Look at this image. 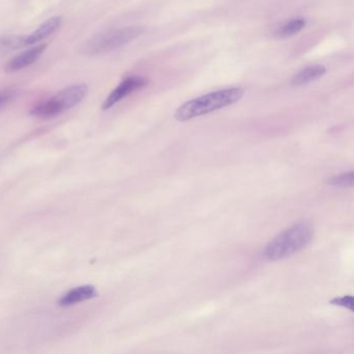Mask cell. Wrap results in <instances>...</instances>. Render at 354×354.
Here are the masks:
<instances>
[{"mask_svg":"<svg viewBox=\"0 0 354 354\" xmlns=\"http://www.w3.org/2000/svg\"><path fill=\"white\" fill-rule=\"evenodd\" d=\"M327 184L335 186V187H352V185H353V171H350L348 173H343L341 175L329 178L327 180Z\"/></svg>","mask_w":354,"mask_h":354,"instance_id":"obj_12","label":"cell"},{"mask_svg":"<svg viewBox=\"0 0 354 354\" xmlns=\"http://www.w3.org/2000/svg\"><path fill=\"white\" fill-rule=\"evenodd\" d=\"M325 73H326V68L324 66H308V67L304 68L294 76L293 80H292V84L297 86H306V84L320 80L323 75H325Z\"/></svg>","mask_w":354,"mask_h":354,"instance_id":"obj_9","label":"cell"},{"mask_svg":"<svg viewBox=\"0 0 354 354\" xmlns=\"http://www.w3.org/2000/svg\"><path fill=\"white\" fill-rule=\"evenodd\" d=\"M88 88L86 84H74L57 93L53 98L35 106L30 111V115L40 119L57 117L64 111H69L80 104L88 95Z\"/></svg>","mask_w":354,"mask_h":354,"instance_id":"obj_3","label":"cell"},{"mask_svg":"<svg viewBox=\"0 0 354 354\" xmlns=\"http://www.w3.org/2000/svg\"><path fill=\"white\" fill-rule=\"evenodd\" d=\"M62 21H63L62 17L55 16V17L50 18L44 24H41L32 34L28 35V37H24V47L41 42V41L45 40L51 35L55 34L59 30V26H62Z\"/></svg>","mask_w":354,"mask_h":354,"instance_id":"obj_8","label":"cell"},{"mask_svg":"<svg viewBox=\"0 0 354 354\" xmlns=\"http://www.w3.org/2000/svg\"><path fill=\"white\" fill-rule=\"evenodd\" d=\"M24 47V37L22 36L3 37L0 39V53L18 50Z\"/></svg>","mask_w":354,"mask_h":354,"instance_id":"obj_11","label":"cell"},{"mask_svg":"<svg viewBox=\"0 0 354 354\" xmlns=\"http://www.w3.org/2000/svg\"><path fill=\"white\" fill-rule=\"evenodd\" d=\"M243 95L244 91L240 88H225L209 93L181 105L176 111L175 119L179 122H186L194 118L208 115L213 111L235 104L241 100Z\"/></svg>","mask_w":354,"mask_h":354,"instance_id":"obj_2","label":"cell"},{"mask_svg":"<svg viewBox=\"0 0 354 354\" xmlns=\"http://www.w3.org/2000/svg\"><path fill=\"white\" fill-rule=\"evenodd\" d=\"M142 32H144V28L140 26H128V28H119V30L98 35L84 45V53L90 57H96V55L111 53L129 44L130 42L138 38Z\"/></svg>","mask_w":354,"mask_h":354,"instance_id":"obj_4","label":"cell"},{"mask_svg":"<svg viewBox=\"0 0 354 354\" xmlns=\"http://www.w3.org/2000/svg\"><path fill=\"white\" fill-rule=\"evenodd\" d=\"M147 86V80L142 77H128L121 82L113 92L107 97L103 103L102 109L104 111L115 106L120 101L131 95L136 91L140 90Z\"/></svg>","mask_w":354,"mask_h":354,"instance_id":"obj_5","label":"cell"},{"mask_svg":"<svg viewBox=\"0 0 354 354\" xmlns=\"http://www.w3.org/2000/svg\"><path fill=\"white\" fill-rule=\"evenodd\" d=\"M98 295L96 287L93 285H82L66 292L59 299V304L64 308L75 306L80 302L93 299Z\"/></svg>","mask_w":354,"mask_h":354,"instance_id":"obj_7","label":"cell"},{"mask_svg":"<svg viewBox=\"0 0 354 354\" xmlns=\"http://www.w3.org/2000/svg\"><path fill=\"white\" fill-rule=\"evenodd\" d=\"M47 48L46 44L39 45L34 48L28 49L24 53H20L17 57L12 59L6 66V72L7 73H15V72L21 71L26 68L30 67L32 64L36 63L41 55L44 53Z\"/></svg>","mask_w":354,"mask_h":354,"instance_id":"obj_6","label":"cell"},{"mask_svg":"<svg viewBox=\"0 0 354 354\" xmlns=\"http://www.w3.org/2000/svg\"><path fill=\"white\" fill-rule=\"evenodd\" d=\"M314 237V227L308 221H300L283 230L267 243L263 256L268 261L289 258L306 248Z\"/></svg>","mask_w":354,"mask_h":354,"instance_id":"obj_1","label":"cell"},{"mask_svg":"<svg viewBox=\"0 0 354 354\" xmlns=\"http://www.w3.org/2000/svg\"><path fill=\"white\" fill-rule=\"evenodd\" d=\"M16 94H17V91L12 90V88L1 91V92H0V109H3L10 101L13 100Z\"/></svg>","mask_w":354,"mask_h":354,"instance_id":"obj_14","label":"cell"},{"mask_svg":"<svg viewBox=\"0 0 354 354\" xmlns=\"http://www.w3.org/2000/svg\"><path fill=\"white\" fill-rule=\"evenodd\" d=\"M333 306H342V308H347L350 312H353V296L344 295L342 297H335L330 300Z\"/></svg>","mask_w":354,"mask_h":354,"instance_id":"obj_13","label":"cell"},{"mask_svg":"<svg viewBox=\"0 0 354 354\" xmlns=\"http://www.w3.org/2000/svg\"><path fill=\"white\" fill-rule=\"evenodd\" d=\"M306 20L302 18L291 20L288 24H283L281 28L277 32V35L281 38H290V37L295 36L298 32H301L306 28Z\"/></svg>","mask_w":354,"mask_h":354,"instance_id":"obj_10","label":"cell"}]
</instances>
